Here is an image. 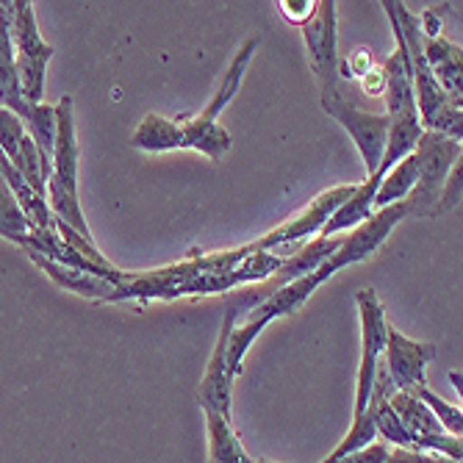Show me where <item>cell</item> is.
Here are the masks:
<instances>
[{
    "mask_svg": "<svg viewBox=\"0 0 463 463\" xmlns=\"http://www.w3.org/2000/svg\"><path fill=\"white\" fill-rule=\"evenodd\" d=\"M402 220H408V205H405V203H394V205L381 208V212H374L364 225H358L350 236H345L342 247L335 250L333 256H330L317 272L303 275V278H298V280H291V283L280 286L278 291L269 294L267 300H261L256 308H252V311L247 314V322H244L241 327H233V330H231L228 355H225V372H228L231 381L241 374V361H244L250 345L259 339V333H261L269 322H275V319H280V317H288V314L298 311V308L311 298V294H314L325 280H330L339 269L353 267V264L369 259L372 252L389 239V233H392Z\"/></svg>",
    "mask_w": 463,
    "mask_h": 463,
    "instance_id": "6da1fadb",
    "label": "cell"
},
{
    "mask_svg": "<svg viewBox=\"0 0 463 463\" xmlns=\"http://www.w3.org/2000/svg\"><path fill=\"white\" fill-rule=\"evenodd\" d=\"M394 20L402 31V42L408 51L411 61V80H413V98H416V111L419 122H422L425 131L441 134L452 142L463 139V114L460 106H455L436 83L430 64L425 59V45H422V31H419V20L405 9V4H392Z\"/></svg>",
    "mask_w": 463,
    "mask_h": 463,
    "instance_id": "7a4b0ae2",
    "label": "cell"
},
{
    "mask_svg": "<svg viewBox=\"0 0 463 463\" xmlns=\"http://www.w3.org/2000/svg\"><path fill=\"white\" fill-rule=\"evenodd\" d=\"M259 36H250L244 39V45L236 51L231 67L225 70L222 80H220V90L214 92V100L208 103L197 117H175L181 125V150H197L203 156H208L212 161H220L228 150H231V134L217 122L220 114L231 106V100L236 98L239 87H241V78L252 61V53L259 51Z\"/></svg>",
    "mask_w": 463,
    "mask_h": 463,
    "instance_id": "3957f363",
    "label": "cell"
},
{
    "mask_svg": "<svg viewBox=\"0 0 463 463\" xmlns=\"http://www.w3.org/2000/svg\"><path fill=\"white\" fill-rule=\"evenodd\" d=\"M48 205L59 222L70 225L75 233L92 241L87 217L78 200V139H75V111L72 98L64 95L56 103V142L48 178Z\"/></svg>",
    "mask_w": 463,
    "mask_h": 463,
    "instance_id": "277c9868",
    "label": "cell"
},
{
    "mask_svg": "<svg viewBox=\"0 0 463 463\" xmlns=\"http://www.w3.org/2000/svg\"><path fill=\"white\" fill-rule=\"evenodd\" d=\"M12 45L23 100L28 106H39L45 95V72L53 59V48L39 36L36 14L28 0H12Z\"/></svg>",
    "mask_w": 463,
    "mask_h": 463,
    "instance_id": "5b68a950",
    "label": "cell"
},
{
    "mask_svg": "<svg viewBox=\"0 0 463 463\" xmlns=\"http://www.w3.org/2000/svg\"><path fill=\"white\" fill-rule=\"evenodd\" d=\"M416 156H419V178L413 192L405 197L408 217H436L441 186L449 170L460 161V142L425 131L416 145Z\"/></svg>",
    "mask_w": 463,
    "mask_h": 463,
    "instance_id": "8992f818",
    "label": "cell"
},
{
    "mask_svg": "<svg viewBox=\"0 0 463 463\" xmlns=\"http://www.w3.org/2000/svg\"><path fill=\"white\" fill-rule=\"evenodd\" d=\"M353 192H355V186H335V189L322 192L319 197H314L303 208L298 217L286 220L280 228L269 231L267 236H261L259 241H252V244H256V250H269V252H275V256L291 259L294 252L303 250L314 236H319V231L333 217L335 208H339Z\"/></svg>",
    "mask_w": 463,
    "mask_h": 463,
    "instance_id": "52a82bcc",
    "label": "cell"
},
{
    "mask_svg": "<svg viewBox=\"0 0 463 463\" xmlns=\"http://www.w3.org/2000/svg\"><path fill=\"white\" fill-rule=\"evenodd\" d=\"M355 306L361 317V364H358V383H355V416L366 413V402L374 386V372L381 364L383 347H386V311L377 300L374 288H361L355 294Z\"/></svg>",
    "mask_w": 463,
    "mask_h": 463,
    "instance_id": "ba28073f",
    "label": "cell"
},
{
    "mask_svg": "<svg viewBox=\"0 0 463 463\" xmlns=\"http://www.w3.org/2000/svg\"><path fill=\"white\" fill-rule=\"evenodd\" d=\"M322 109L350 134V139L355 142V147H358V153H361V158L366 164V173L374 175L377 166H381L383 150H386L389 117L358 109L355 103L342 98V92H335L330 98H322Z\"/></svg>",
    "mask_w": 463,
    "mask_h": 463,
    "instance_id": "9c48e42d",
    "label": "cell"
},
{
    "mask_svg": "<svg viewBox=\"0 0 463 463\" xmlns=\"http://www.w3.org/2000/svg\"><path fill=\"white\" fill-rule=\"evenodd\" d=\"M308 59L314 75L319 80L322 98L339 92V51H335V4L333 0H317L311 20L303 25Z\"/></svg>",
    "mask_w": 463,
    "mask_h": 463,
    "instance_id": "30bf717a",
    "label": "cell"
},
{
    "mask_svg": "<svg viewBox=\"0 0 463 463\" xmlns=\"http://www.w3.org/2000/svg\"><path fill=\"white\" fill-rule=\"evenodd\" d=\"M386 372L394 392H413L419 386H428L425 369L436 358V345L413 342L397 327H386Z\"/></svg>",
    "mask_w": 463,
    "mask_h": 463,
    "instance_id": "8fae6325",
    "label": "cell"
},
{
    "mask_svg": "<svg viewBox=\"0 0 463 463\" xmlns=\"http://www.w3.org/2000/svg\"><path fill=\"white\" fill-rule=\"evenodd\" d=\"M236 325V311L228 306V314H225V322H222V330H220V342L214 347V355L208 361V369H205V377L197 389V400H200V408L205 413H220L225 419H231V386L233 381L225 372V355H228V339H231V330Z\"/></svg>",
    "mask_w": 463,
    "mask_h": 463,
    "instance_id": "7c38bea8",
    "label": "cell"
},
{
    "mask_svg": "<svg viewBox=\"0 0 463 463\" xmlns=\"http://www.w3.org/2000/svg\"><path fill=\"white\" fill-rule=\"evenodd\" d=\"M0 109L12 111L23 125L33 109L23 100L20 80H17L14 45H12V0H0Z\"/></svg>",
    "mask_w": 463,
    "mask_h": 463,
    "instance_id": "4fadbf2b",
    "label": "cell"
},
{
    "mask_svg": "<svg viewBox=\"0 0 463 463\" xmlns=\"http://www.w3.org/2000/svg\"><path fill=\"white\" fill-rule=\"evenodd\" d=\"M422 45H425V59L430 64V72L436 78V83L441 87V92L455 103L460 106L463 103V87H460V70H463V61H460V48L447 42L444 36H436V39H425L422 36Z\"/></svg>",
    "mask_w": 463,
    "mask_h": 463,
    "instance_id": "5bb4252c",
    "label": "cell"
},
{
    "mask_svg": "<svg viewBox=\"0 0 463 463\" xmlns=\"http://www.w3.org/2000/svg\"><path fill=\"white\" fill-rule=\"evenodd\" d=\"M374 192H377V181H374V178H369L366 184L355 186V192H353L339 208H335L333 217L325 222V228L319 231L317 239L342 236V233H347V231H355L358 225H364V222L374 214V205H372Z\"/></svg>",
    "mask_w": 463,
    "mask_h": 463,
    "instance_id": "9a60e30c",
    "label": "cell"
},
{
    "mask_svg": "<svg viewBox=\"0 0 463 463\" xmlns=\"http://www.w3.org/2000/svg\"><path fill=\"white\" fill-rule=\"evenodd\" d=\"M31 261L45 272L53 283H59L61 288L67 291H75L80 298H90V300H100V303H109L117 288L114 283H109L106 278H98V275H90V272H78V269H70V267H61V264H53L48 259H39V256H31Z\"/></svg>",
    "mask_w": 463,
    "mask_h": 463,
    "instance_id": "2e32d148",
    "label": "cell"
},
{
    "mask_svg": "<svg viewBox=\"0 0 463 463\" xmlns=\"http://www.w3.org/2000/svg\"><path fill=\"white\" fill-rule=\"evenodd\" d=\"M205 430H208V458H212V463H256L244 449L231 419L220 413H205Z\"/></svg>",
    "mask_w": 463,
    "mask_h": 463,
    "instance_id": "e0dca14e",
    "label": "cell"
},
{
    "mask_svg": "<svg viewBox=\"0 0 463 463\" xmlns=\"http://www.w3.org/2000/svg\"><path fill=\"white\" fill-rule=\"evenodd\" d=\"M131 145L145 153H166L181 150V125L178 119H166L158 114H147L131 137Z\"/></svg>",
    "mask_w": 463,
    "mask_h": 463,
    "instance_id": "ac0fdd59",
    "label": "cell"
},
{
    "mask_svg": "<svg viewBox=\"0 0 463 463\" xmlns=\"http://www.w3.org/2000/svg\"><path fill=\"white\" fill-rule=\"evenodd\" d=\"M416 178H419V156H416V150H413L411 156H405V158L394 166V170H389V173L383 175L381 184H377V192H374V200H372L374 212H381V208L394 205V203H402V200L413 192Z\"/></svg>",
    "mask_w": 463,
    "mask_h": 463,
    "instance_id": "d6986e66",
    "label": "cell"
},
{
    "mask_svg": "<svg viewBox=\"0 0 463 463\" xmlns=\"http://www.w3.org/2000/svg\"><path fill=\"white\" fill-rule=\"evenodd\" d=\"M389 405L400 416L402 428L411 436H436V433H444L441 425H439V419L428 411V405L419 400L416 394H411V392H394L389 397Z\"/></svg>",
    "mask_w": 463,
    "mask_h": 463,
    "instance_id": "ffe728a7",
    "label": "cell"
},
{
    "mask_svg": "<svg viewBox=\"0 0 463 463\" xmlns=\"http://www.w3.org/2000/svg\"><path fill=\"white\" fill-rule=\"evenodd\" d=\"M28 233H31V222L25 220L23 208L17 205V200L9 192V186L0 181V236L17 244Z\"/></svg>",
    "mask_w": 463,
    "mask_h": 463,
    "instance_id": "44dd1931",
    "label": "cell"
},
{
    "mask_svg": "<svg viewBox=\"0 0 463 463\" xmlns=\"http://www.w3.org/2000/svg\"><path fill=\"white\" fill-rule=\"evenodd\" d=\"M411 394H416L419 400H422V402L428 405V411L439 419V425H441V430H444L447 436L460 439V433H463V413H460L458 405H449L447 400H441L439 394H433L428 386H419V389H413Z\"/></svg>",
    "mask_w": 463,
    "mask_h": 463,
    "instance_id": "7402d4cb",
    "label": "cell"
},
{
    "mask_svg": "<svg viewBox=\"0 0 463 463\" xmlns=\"http://www.w3.org/2000/svg\"><path fill=\"white\" fill-rule=\"evenodd\" d=\"M374 436H377V430H374L372 416H369V413H361V416L353 419V428H350V433L345 436V441H342L339 447H335L325 460L330 463V460H339V458H345V455H353V452H358V449H366V447L374 444Z\"/></svg>",
    "mask_w": 463,
    "mask_h": 463,
    "instance_id": "603a6c76",
    "label": "cell"
},
{
    "mask_svg": "<svg viewBox=\"0 0 463 463\" xmlns=\"http://www.w3.org/2000/svg\"><path fill=\"white\" fill-rule=\"evenodd\" d=\"M413 449L425 452L433 449V455L449 458V460H460L463 463V444L455 436L447 433H436V436H413Z\"/></svg>",
    "mask_w": 463,
    "mask_h": 463,
    "instance_id": "cb8c5ba5",
    "label": "cell"
},
{
    "mask_svg": "<svg viewBox=\"0 0 463 463\" xmlns=\"http://www.w3.org/2000/svg\"><path fill=\"white\" fill-rule=\"evenodd\" d=\"M460 200V161L449 170L444 186H441V194H439V205H436V214H444V212H452Z\"/></svg>",
    "mask_w": 463,
    "mask_h": 463,
    "instance_id": "d4e9b609",
    "label": "cell"
},
{
    "mask_svg": "<svg viewBox=\"0 0 463 463\" xmlns=\"http://www.w3.org/2000/svg\"><path fill=\"white\" fill-rule=\"evenodd\" d=\"M278 6V12L288 20V23H294V25H306L308 20H311V14H314V9H317V0H280V4H275Z\"/></svg>",
    "mask_w": 463,
    "mask_h": 463,
    "instance_id": "484cf974",
    "label": "cell"
},
{
    "mask_svg": "<svg viewBox=\"0 0 463 463\" xmlns=\"http://www.w3.org/2000/svg\"><path fill=\"white\" fill-rule=\"evenodd\" d=\"M383 463H460V460H449V458H441V455L397 447V449H389V458Z\"/></svg>",
    "mask_w": 463,
    "mask_h": 463,
    "instance_id": "4316f807",
    "label": "cell"
},
{
    "mask_svg": "<svg viewBox=\"0 0 463 463\" xmlns=\"http://www.w3.org/2000/svg\"><path fill=\"white\" fill-rule=\"evenodd\" d=\"M386 458H389V447L386 444H372L366 449H358L353 455H345V458L330 460V463H383ZM322 463H327V460H322Z\"/></svg>",
    "mask_w": 463,
    "mask_h": 463,
    "instance_id": "83f0119b",
    "label": "cell"
},
{
    "mask_svg": "<svg viewBox=\"0 0 463 463\" xmlns=\"http://www.w3.org/2000/svg\"><path fill=\"white\" fill-rule=\"evenodd\" d=\"M339 70H347V72H342V75H347V78H353V75H366V72H372V53L369 51H358L355 56H350L347 59V64H339Z\"/></svg>",
    "mask_w": 463,
    "mask_h": 463,
    "instance_id": "f1b7e54d",
    "label": "cell"
},
{
    "mask_svg": "<svg viewBox=\"0 0 463 463\" xmlns=\"http://www.w3.org/2000/svg\"><path fill=\"white\" fill-rule=\"evenodd\" d=\"M449 383L455 386V392L460 394V372H449Z\"/></svg>",
    "mask_w": 463,
    "mask_h": 463,
    "instance_id": "f546056e",
    "label": "cell"
},
{
    "mask_svg": "<svg viewBox=\"0 0 463 463\" xmlns=\"http://www.w3.org/2000/svg\"><path fill=\"white\" fill-rule=\"evenodd\" d=\"M256 463H272V460H267V458H261V460H256Z\"/></svg>",
    "mask_w": 463,
    "mask_h": 463,
    "instance_id": "4dcf8cb0",
    "label": "cell"
}]
</instances>
